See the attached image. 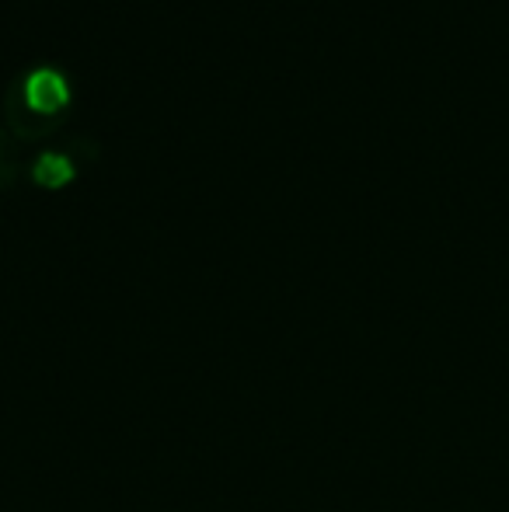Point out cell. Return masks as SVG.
Segmentation results:
<instances>
[{
	"label": "cell",
	"instance_id": "1",
	"mask_svg": "<svg viewBox=\"0 0 509 512\" xmlns=\"http://www.w3.org/2000/svg\"><path fill=\"white\" fill-rule=\"evenodd\" d=\"M74 88L63 67L56 63H35L25 74H18L7 88L4 112L14 133L21 136H46L67 119Z\"/></svg>",
	"mask_w": 509,
	"mask_h": 512
},
{
	"label": "cell",
	"instance_id": "2",
	"mask_svg": "<svg viewBox=\"0 0 509 512\" xmlns=\"http://www.w3.org/2000/svg\"><path fill=\"white\" fill-rule=\"evenodd\" d=\"M32 178L39 185H46V189H63V185L77 178V164L67 150H42L32 161Z\"/></svg>",
	"mask_w": 509,
	"mask_h": 512
}]
</instances>
